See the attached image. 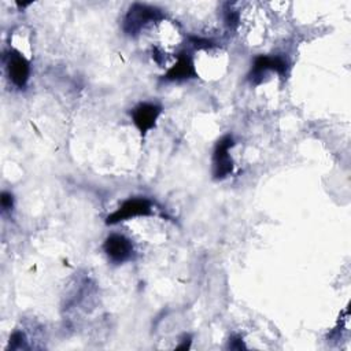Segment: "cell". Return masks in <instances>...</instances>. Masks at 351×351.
Instances as JSON below:
<instances>
[{
	"label": "cell",
	"mask_w": 351,
	"mask_h": 351,
	"mask_svg": "<svg viewBox=\"0 0 351 351\" xmlns=\"http://www.w3.org/2000/svg\"><path fill=\"white\" fill-rule=\"evenodd\" d=\"M163 18L165 15L160 8L148 4L134 3L125 15L122 29L128 36H136L145 25L151 22H158Z\"/></svg>",
	"instance_id": "1"
},
{
	"label": "cell",
	"mask_w": 351,
	"mask_h": 351,
	"mask_svg": "<svg viewBox=\"0 0 351 351\" xmlns=\"http://www.w3.org/2000/svg\"><path fill=\"white\" fill-rule=\"evenodd\" d=\"M152 214V204L145 197H130L125 200L112 214L106 218L107 225H115L134 217H147Z\"/></svg>",
	"instance_id": "2"
},
{
	"label": "cell",
	"mask_w": 351,
	"mask_h": 351,
	"mask_svg": "<svg viewBox=\"0 0 351 351\" xmlns=\"http://www.w3.org/2000/svg\"><path fill=\"white\" fill-rule=\"evenodd\" d=\"M276 71L281 77H285L288 74V62L285 58L276 55V56H267V55H258L254 59V64L251 67V71L248 74V80L251 84L258 85L262 82V77L266 71Z\"/></svg>",
	"instance_id": "3"
},
{
	"label": "cell",
	"mask_w": 351,
	"mask_h": 351,
	"mask_svg": "<svg viewBox=\"0 0 351 351\" xmlns=\"http://www.w3.org/2000/svg\"><path fill=\"white\" fill-rule=\"evenodd\" d=\"M233 144V137L230 134L223 136L217 143L213 155V176L215 180H222L233 171V160L229 155V149Z\"/></svg>",
	"instance_id": "4"
},
{
	"label": "cell",
	"mask_w": 351,
	"mask_h": 351,
	"mask_svg": "<svg viewBox=\"0 0 351 351\" xmlns=\"http://www.w3.org/2000/svg\"><path fill=\"white\" fill-rule=\"evenodd\" d=\"M103 250L108 256V259L114 263H123L129 261L133 255L132 241L123 234H117V233L110 234L106 239L103 244Z\"/></svg>",
	"instance_id": "5"
},
{
	"label": "cell",
	"mask_w": 351,
	"mask_h": 351,
	"mask_svg": "<svg viewBox=\"0 0 351 351\" xmlns=\"http://www.w3.org/2000/svg\"><path fill=\"white\" fill-rule=\"evenodd\" d=\"M162 108L155 103H140L132 110V119L141 136H145L148 130L155 126L158 117L160 115Z\"/></svg>",
	"instance_id": "6"
},
{
	"label": "cell",
	"mask_w": 351,
	"mask_h": 351,
	"mask_svg": "<svg viewBox=\"0 0 351 351\" xmlns=\"http://www.w3.org/2000/svg\"><path fill=\"white\" fill-rule=\"evenodd\" d=\"M7 71L12 84L18 88H23L30 75V63L18 51H10L7 55Z\"/></svg>",
	"instance_id": "7"
},
{
	"label": "cell",
	"mask_w": 351,
	"mask_h": 351,
	"mask_svg": "<svg viewBox=\"0 0 351 351\" xmlns=\"http://www.w3.org/2000/svg\"><path fill=\"white\" fill-rule=\"evenodd\" d=\"M196 77H197V73H196L192 56L186 52H181V53H178L177 62L163 75V80L184 81V80H191V78H196Z\"/></svg>",
	"instance_id": "8"
},
{
	"label": "cell",
	"mask_w": 351,
	"mask_h": 351,
	"mask_svg": "<svg viewBox=\"0 0 351 351\" xmlns=\"http://www.w3.org/2000/svg\"><path fill=\"white\" fill-rule=\"evenodd\" d=\"M223 21L229 29H236L239 25V12L233 10L229 4H226V8L223 10Z\"/></svg>",
	"instance_id": "9"
},
{
	"label": "cell",
	"mask_w": 351,
	"mask_h": 351,
	"mask_svg": "<svg viewBox=\"0 0 351 351\" xmlns=\"http://www.w3.org/2000/svg\"><path fill=\"white\" fill-rule=\"evenodd\" d=\"M189 41H191V44L195 47V48H204V49H207V48H213V47H215V44L211 41V40H208V38H202V37H199V36H189Z\"/></svg>",
	"instance_id": "10"
},
{
	"label": "cell",
	"mask_w": 351,
	"mask_h": 351,
	"mask_svg": "<svg viewBox=\"0 0 351 351\" xmlns=\"http://www.w3.org/2000/svg\"><path fill=\"white\" fill-rule=\"evenodd\" d=\"M23 340H25V337H23V335H22L21 332L12 333V336H11V339H10V348H11V350L19 348V347L22 346Z\"/></svg>",
	"instance_id": "11"
},
{
	"label": "cell",
	"mask_w": 351,
	"mask_h": 351,
	"mask_svg": "<svg viewBox=\"0 0 351 351\" xmlns=\"http://www.w3.org/2000/svg\"><path fill=\"white\" fill-rule=\"evenodd\" d=\"M0 202H1V207L3 210H10L12 208V203H14V199H12V195L8 193V192H3L1 193V197H0Z\"/></svg>",
	"instance_id": "12"
},
{
	"label": "cell",
	"mask_w": 351,
	"mask_h": 351,
	"mask_svg": "<svg viewBox=\"0 0 351 351\" xmlns=\"http://www.w3.org/2000/svg\"><path fill=\"white\" fill-rule=\"evenodd\" d=\"M229 347H230V348H234V350H241V348H244V344H243L241 337H232V339L229 340Z\"/></svg>",
	"instance_id": "13"
}]
</instances>
